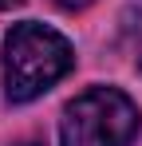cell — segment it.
Masks as SVG:
<instances>
[{"instance_id": "3957f363", "label": "cell", "mask_w": 142, "mask_h": 146, "mask_svg": "<svg viewBox=\"0 0 142 146\" xmlns=\"http://www.w3.org/2000/svg\"><path fill=\"white\" fill-rule=\"evenodd\" d=\"M55 4H59V8H71V12H75V8H87L91 0H55Z\"/></svg>"}, {"instance_id": "6da1fadb", "label": "cell", "mask_w": 142, "mask_h": 146, "mask_svg": "<svg viewBox=\"0 0 142 146\" xmlns=\"http://www.w3.org/2000/svg\"><path fill=\"white\" fill-rule=\"evenodd\" d=\"M75 63L71 44L44 24H16L4 40V95L12 103L44 95L51 83H59Z\"/></svg>"}, {"instance_id": "5b68a950", "label": "cell", "mask_w": 142, "mask_h": 146, "mask_svg": "<svg viewBox=\"0 0 142 146\" xmlns=\"http://www.w3.org/2000/svg\"><path fill=\"white\" fill-rule=\"evenodd\" d=\"M16 146H44V142H36V138H28V142H16Z\"/></svg>"}, {"instance_id": "7a4b0ae2", "label": "cell", "mask_w": 142, "mask_h": 146, "mask_svg": "<svg viewBox=\"0 0 142 146\" xmlns=\"http://www.w3.org/2000/svg\"><path fill=\"white\" fill-rule=\"evenodd\" d=\"M138 134V107L118 87H91L67 103L59 138L63 146H126Z\"/></svg>"}, {"instance_id": "277c9868", "label": "cell", "mask_w": 142, "mask_h": 146, "mask_svg": "<svg viewBox=\"0 0 142 146\" xmlns=\"http://www.w3.org/2000/svg\"><path fill=\"white\" fill-rule=\"evenodd\" d=\"M16 4H24V0H0V12L4 8H16Z\"/></svg>"}]
</instances>
